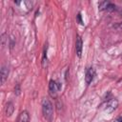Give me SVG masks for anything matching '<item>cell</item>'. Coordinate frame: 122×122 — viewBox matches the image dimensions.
<instances>
[{"instance_id":"1","label":"cell","mask_w":122,"mask_h":122,"mask_svg":"<svg viewBox=\"0 0 122 122\" xmlns=\"http://www.w3.org/2000/svg\"><path fill=\"white\" fill-rule=\"evenodd\" d=\"M42 112L44 118L48 122H51L53 118V105L49 98H44L42 100Z\"/></svg>"},{"instance_id":"2","label":"cell","mask_w":122,"mask_h":122,"mask_svg":"<svg viewBox=\"0 0 122 122\" xmlns=\"http://www.w3.org/2000/svg\"><path fill=\"white\" fill-rule=\"evenodd\" d=\"M59 90H61V84L54 80H51L49 83V92L51 96L55 98L57 96V92Z\"/></svg>"},{"instance_id":"3","label":"cell","mask_w":122,"mask_h":122,"mask_svg":"<svg viewBox=\"0 0 122 122\" xmlns=\"http://www.w3.org/2000/svg\"><path fill=\"white\" fill-rule=\"evenodd\" d=\"M117 107H118V101H117V99L112 98V99H110V100L106 103V105H105V107H104V111H105L106 112H108V113H111V112H112Z\"/></svg>"},{"instance_id":"4","label":"cell","mask_w":122,"mask_h":122,"mask_svg":"<svg viewBox=\"0 0 122 122\" xmlns=\"http://www.w3.org/2000/svg\"><path fill=\"white\" fill-rule=\"evenodd\" d=\"M94 75H95V71H94V70H93V68H88L87 70H86V73H85V81H86V83L89 85V84H91L92 83V81L93 80V78H94Z\"/></svg>"},{"instance_id":"5","label":"cell","mask_w":122,"mask_h":122,"mask_svg":"<svg viewBox=\"0 0 122 122\" xmlns=\"http://www.w3.org/2000/svg\"><path fill=\"white\" fill-rule=\"evenodd\" d=\"M82 49H83V41H82V38L79 35H77L76 40H75V51H76V54H77L78 57H81Z\"/></svg>"},{"instance_id":"6","label":"cell","mask_w":122,"mask_h":122,"mask_svg":"<svg viewBox=\"0 0 122 122\" xmlns=\"http://www.w3.org/2000/svg\"><path fill=\"white\" fill-rule=\"evenodd\" d=\"M16 122H30V113L27 111L21 112L17 116Z\"/></svg>"},{"instance_id":"7","label":"cell","mask_w":122,"mask_h":122,"mask_svg":"<svg viewBox=\"0 0 122 122\" xmlns=\"http://www.w3.org/2000/svg\"><path fill=\"white\" fill-rule=\"evenodd\" d=\"M9 76V69L6 66H2L1 68V83L4 84Z\"/></svg>"},{"instance_id":"8","label":"cell","mask_w":122,"mask_h":122,"mask_svg":"<svg viewBox=\"0 0 122 122\" xmlns=\"http://www.w3.org/2000/svg\"><path fill=\"white\" fill-rule=\"evenodd\" d=\"M13 111H14V105L12 102H8L7 105H6V108H5V113L7 116H10L12 113H13Z\"/></svg>"},{"instance_id":"9","label":"cell","mask_w":122,"mask_h":122,"mask_svg":"<svg viewBox=\"0 0 122 122\" xmlns=\"http://www.w3.org/2000/svg\"><path fill=\"white\" fill-rule=\"evenodd\" d=\"M110 2L109 1H102L98 4V10H107V8L109 6Z\"/></svg>"},{"instance_id":"10","label":"cell","mask_w":122,"mask_h":122,"mask_svg":"<svg viewBox=\"0 0 122 122\" xmlns=\"http://www.w3.org/2000/svg\"><path fill=\"white\" fill-rule=\"evenodd\" d=\"M47 62H48L47 51H44V52H43V57H42V67H43V68H46V67H47Z\"/></svg>"},{"instance_id":"11","label":"cell","mask_w":122,"mask_h":122,"mask_svg":"<svg viewBox=\"0 0 122 122\" xmlns=\"http://www.w3.org/2000/svg\"><path fill=\"white\" fill-rule=\"evenodd\" d=\"M114 10H115V5L110 2L109 6H108V8H107V10H108V11H113Z\"/></svg>"},{"instance_id":"12","label":"cell","mask_w":122,"mask_h":122,"mask_svg":"<svg viewBox=\"0 0 122 122\" xmlns=\"http://www.w3.org/2000/svg\"><path fill=\"white\" fill-rule=\"evenodd\" d=\"M6 36H7V33H3L1 35V41H2V47L3 48L6 46Z\"/></svg>"},{"instance_id":"13","label":"cell","mask_w":122,"mask_h":122,"mask_svg":"<svg viewBox=\"0 0 122 122\" xmlns=\"http://www.w3.org/2000/svg\"><path fill=\"white\" fill-rule=\"evenodd\" d=\"M76 18H77V20H78V22L80 24H83V21H82V18H81V13H78L77 16H76Z\"/></svg>"},{"instance_id":"14","label":"cell","mask_w":122,"mask_h":122,"mask_svg":"<svg viewBox=\"0 0 122 122\" xmlns=\"http://www.w3.org/2000/svg\"><path fill=\"white\" fill-rule=\"evenodd\" d=\"M14 92H15L17 95H19V94H20V89H19V85H17V86H16V88L14 89Z\"/></svg>"},{"instance_id":"15","label":"cell","mask_w":122,"mask_h":122,"mask_svg":"<svg viewBox=\"0 0 122 122\" xmlns=\"http://www.w3.org/2000/svg\"><path fill=\"white\" fill-rule=\"evenodd\" d=\"M113 27H114V28H116V29H119V30H122V22H120V23H118V24H116V25H114Z\"/></svg>"},{"instance_id":"16","label":"cell","mask_w":122,"mask_h":122,"mask_svg":"<svg viewBox=\"0 0 122 122\" xmlns=\"http://www.w3.org/2000/svg\"><path fill=\"white\" fill-rule=\"evenodd\" d=\"M113 122H122V116H118V117H116V118L113 120Z\"/></svg>"}]
</instances>
